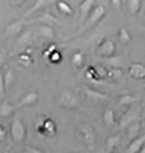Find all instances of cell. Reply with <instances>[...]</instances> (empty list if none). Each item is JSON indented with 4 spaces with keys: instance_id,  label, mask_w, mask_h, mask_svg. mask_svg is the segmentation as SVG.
Wrapping results in <instances>:
<instances>
[{
    "instance_id": "obj_1",
    "label": "cell",
    "mask_w": 145,
    "mask_h": 153,
    "mask_svg": "<svg viewBox=\"0 0 145 153\" xmlns=\"http://www.w3.org/2000/svg\"><path fill=\"white\" fill-rule=\"evenodd\" d=\"M10 134H12V139L14 143L21 144L26 140V124H24L22 116L18 112H16L12 116V124H10Z\"/></svg>"
},
{
    "instance_id": "obj_2",
    "label": "cell",
    "mask_w": 145,
    "mask_h": 153,
    "mask_svg": "<svg viewBox=\"0 0 145 153\" xmlns=\"http://www.w3.org/2000/svg\"><path fill=\"white\" fill-rule=\"evenodd\" d=\"M79 137L83 140L85 146H88L90 149L95 142V131L92 125H81L79 128Z\"/></svg>"
},
{
    "instance_id": "obj_3",
    "label": "cell",
    "mask_w": 145,
    "mask_h": 153,
    "mask_svg": "<svg viewBox=\"0 0 145 153\" xmlns=\"http://www.w3.org/2000/svg\"><path fill=\"white\" fill-rule=\"evenodd\" d=\"M59 103L65 108H75L78 107V98L75 94H72L70 91H64L59 98Z\"/></svg>"
},
{
    "instance_id": "obj_4",
    "label": "cell",
    "mask_w": 145,
    "mask_h": 153,
    "mask_svg": "<svg viewBox=\"0 0 145 153\" xmlns=\"http://www.w3.org/2000/svg\"><path fill=\"white\" fill-rule=\"evenodd\" d=\"M138 117H139V111H138L136 108L131 107V108L127 110V111L120 117L118 126H120L121 129H122V128H127L131 123L138 121Z\"/></svg>"
},
{
    "instance_id": "obj_5",
    "label": "cell",
    "mask_w": 145,
    "mask_h": 153,
    "mask_svg": "<svg viewBox=\"0 0 145 153\" xmlns=\"http://www.w3.org/2000/svg\"><path fill=\"white\" fill-rule=\"evenodd\" d=\"M98 52H99L101 56H103V59H106V57L115 56L116 46H115V44H113V41H111V40H104L102 44L99 45Z\"/></svg>"
},
{
    "instance_id": "obj_6",
    "label": "cell",
    "mask_w": 145,
    "mask_h": 153,
    "mask_svg": "<svg viewBox=\"0 0 145 153\" xmlns=\"http://www.w3.org/2000/svg\"><path fill=\"white\" fill-rule=\"evenodd\" d=\"M104 14H106V9L103 5H97L93 10L90 12L89 14V19H88V26L92 27V26H94L95 23H98L101 19H102L104 17Z\"/></svg>"
},
{
    "instance_id": "obj_7",
    "label": "cell",
    "mask_w": 145,
    "mask_h": 153,
    "mask_svg": "<svg viewBox=\"0 0 145 153\" xmlns=\"http://www.w3.org/2000/svg\"><path fill=\"white\" fill-rule=\"evenodd\" d=\"M23 28H24V22L23 21H17L14 23H10L7 28V37H9V38L19 37L23 33Z\"/></svg>"
},
{
    "instance_id": "obj_8",
    "label": "cell",
    "mask_w": 145,
    "mask_h": 153,
    "mask_svg": "<svg viewBox=\"0 0 145 153\" xmlns=\"http://www.w3.org/2000/svg\"><path fill=\"white\" fill-rule=\"evenodd\" d=\"M129 73L134 79H145V65L141 63H132Z\"/></svg>"
},
{
    "instance_id": "obj_9",
    "label": "cell",
    "mask_w": 145,
    "mask_h": 153,
    "mask_svg": "<svg viewBox=\"0 0 145 153\" xmlns=\"http://www.w3.org/2000/svg\"><path fill=\"white\" fill-rule=\"evenodd\" d=\"M144 144H145V135L138 137L136 139L130 142V144L126 149V153H139L141 151V148L144 147Z\"/></svg>"
},
{
    "instance_id": "obj_10",
    "label": "cell",
    "mask_w": 145,
    "mask_h": 153,
    "mask_svg": "<svg viewBox=\"0 0 145 153\" xmlns=\"http://www.w3.org/2000/svg\"><path fill=\"white\" fill-rule=\"evenodd\" d=\"M40 96H38L37 92H28L24 97L18 102V107H26V106H31V105H35Z\"/></svg>"
},
{
    "instance_id": "obj_11",
    "label": "cell",
    "mask_w": 145,
    "mask_h": 153,
    "mask_svg": "<svg viewBox=\"0 0 145 153\" xmlns=\"http://www.w3.org/2000/svg\"><path fill=\"white\" fill-rule=\"evenodd\" d=\"M93 4H94L93 0H84V1H81L80 7H79V10H80V22L81 23L85 21V18L89 17L90 10H92V8H93Z\"/></svg>"
},
{
    "instance_id": "obj_12",
    "label": "cell",
    "mask_w": 145,
    "mask_h": 153,
    "mask_svg": "<svg viewBox=\"0 0 145 153\" xmlns=\"http://www.w3.org/2000/svg\"><path fill=\"white\" fill-rule=\"evenodd\" d=\"M33 22H40V23H42V25H45V26H54V25H56V23H59V19H57L54 14L52 13H50V12H46L45 14H42L41 17H38V18H36Z\"/></svg>"
},
{
    "instance_id": "obj_13",
    "label": "cell",
    "mask_w": 145,
    "mask_h": 153,
    "mask_svg": "<svg viewBox=\"0 0 145 153\" xmlns=\"http://www.w3.org/2000/svg\"><path fill=\"white\" fill-rule=\"evenodd\" d=\"M84 92L87 94V97L90 98V100H95V101H107V100H108L107 94L99 92V91H97L94 88H88V87H87L84 89Z\"/></svg>"
},
{
    "instance_id": "obj_14",
    "label": "cell",
    "mask_w": 145,
    "mask_h": 153,
    "mask_svg": "<svg viewBox=\"0 0 145 153\" xmlns=\"http://www.w3.org/2000/svg\"><path fill=\"white\" fill-rule=\"evenodd\" d=\"M120 140H121V135H120V134H113V135H109L107 139H106V152H107V153L115 152V148L117 147Z\"/></svg>"
},
{
    "instance_id": "obj_15",
    "label": "cell",
    "mask_w": 145,
    "mask_h": 153,
    "mask_svg": "<svg viewBox=\"0 0 145 153\" xmlns=\"http://www.w3.org/2000/svg\"><path fill=\"white\" fill-rule=\"evenodd\" d=\"M140 128H141V124H140L139 120L131 123L127 126V138H129V140H134V139H136V138L139 137Z\"/></svg>"
},
{
    "instance_id": "obj_16",
    "label": "cell",
    "mask_w": 145,
    "mask_h": 153,
    "mask_svg": "<svg viewBox=\"0 0 145 153\" xmlns=\"http://www.w3.org/2000/svg\"><path fill=\"white\" fill-rule=\"evenodd\" d=\"M14 110H16V107H14L10 102L4 101V102L0 103V116H1V117L13 116V115L16 114V112H14Z\"/></svg>"
},
{
    "instance_id": "obj_17",
    "label": "cell",
    "mask_w": 145,
    "mask_h": 153,
    "mask_svg": "<svg viewBox=\"0 0 145 153\" xmlns=\"http://www.w3.org/2000/svg\"><path fill=\"white\" fill-rule=\"evenodd\" d=\"M38 35L43 38H50V40H52V38H55V31H54V28L50 26L41 25L38 27Z\"/></svg>"
},
{
    "instance_id": "obj_18",
    "label": "cell",
    "mask_w": 145,
    "mask_h": 153,
    "mask_svg": "<svg viewBox=\"0 0 145 153\" xmlns=\"http://www.w3.org/2000/svg\"><path fill=\"white\" fill-rule=\"evenodd\" d=\"M103 124L106 126H112L115 121H116V117H115V112L112 111L111 108H107V110H104V112H103Z\"/></svg>"
},
{
    "instance_id": "obj_19",
    "label": "cell",
    "mask_w": 145,
    "mask_h": 153,
    "mask_svg": "<svg viewBox=\"0 0 145 153\" xmlns=\"http://www.w3.org/2000/svg\"><path fill=\"white\" fill-rule=\"evenodd\" d=\"M71 64L76 69L81 68L83 64H84V55H83V52H80V51L74 52V55L71 56Z\"/></svg>"
},
{
    "instance_id": "obj_20",
    "label": "cell",
    "mask_w": 145,
    "mask_h": 153,
    "mask_svg": "<svg viewBox=\"0 0 145 153\" xmlns=\"http://www.w3.org/2000/svg\"><path fill=\"white\" fill-rule=\"evenodd\" d=\"M141 1L140 0H129L127 1V8L131 16H138V13L141 9Z\"/></svg>"
},
{
    "instance_id": "obj_21",
    "label": "cell",
    "mask_w": 145,
    "mask_h": 153,
    "mask_svg": "<svg viewBox=\"0 0 145 153\" xmlns=\"http://www.w3.org/2000/svg\"><path fill=\"white\" fill-rule=\"evenodd\" d=\"M56 5H57V9H59V12L62 13L64 16H72V13H74L72 8L70 7V4L66 3V1H57Z\"/></svg>"
},
{
    "instance_id": "obj_22",
    "label": "cell",
    "mask_w": 145,
    "mask_h": 153,
    "mask_svg": "<svg viewBox=\"0 0 145 153\" xmlns=\"http://www.w3.org/2000/svg\"><path fill=\"white\" fill-rule=\"evenodd\" d=\"M3 75H4V84H5V89L10 88L13 85V83H14V80H16V74H14V71L12 69H8Z\"/></svg>"
},
{
    "instance_id": "obj_23",
    "label": "cell",
    "mask_w": 145,
    "mask_h": 153,
    "mask_svg": "<svg viewBox=\"0 0 145 153\" xmlns=\"http://www.w3.org/2000/svg\"><path fill=\"white\" fill-rule=\"evenodd\" d=\"M103 60L111 66V69H121V65H122V61H121V59L118 56L106 57V59H103Z\"/></svg>"
},
{
    "instance_id": "obj_24",
    "label": "cell",
    "mask_w": 145,
    "mask_h": 153,
    "mask_svg": "<svg viewBox=\"0 0 145 153\" xmlns=\"http://www.w3.org/2000/svg\"><path fill=\"white\" fill-rule=\"evenodd\" d=\"M138 101V98L135 97V96H131V94H124L121 96L120 100H118V105L121 106H130V105H132Z\"/></svg>"
},
{
    "instance_id": "obj_25",
    "label": "cell",
    "mask_w": 145,
    "mask_h": 153,
    "mask_svg": "<svg viewBox=\"0 0 145 153\" xmlns=\"http://www.w3.org/2000/svg\"><path fill=\"white\" fill-rule=\"evenodd\" d=\"M118 38L122 44H129V42L131 41V33H130L126 28L121 27L118 31Z\"/></svg>"
},
{
    "instance_id": "obj_26",
    "label": "cell",
    "mask_w": 145,
    "mask_h": 153,
    "mask_svg": "<svg viewBox=\"0 0 145 153\" xmlns=\"http://www.w3.org/2000/svg\"><path fill=\"white\" fill-rule=\"evenodd\" d=\"M107 78L109 80H113V82L120 80L121 78H122V70L121 69H109V70H107Z\"/></svg>"
},
{
    "instance_id": "obj_27",
    "label": "cell",
    "mask_w": 145,
    "mask_h": 153,
    "mask_svg": "<svg viewBox=\"0 0 145 153\" xmlns=\"http://www.w3.org/2000/svg\"><path fill=\"white\" fill-rule=\"evenodd\" d=\"M30 38H31V32H30V31H27L26 33H22V35L18 37V45H19V46L27 45L28 41H30Z\"/></svg>"
},
{
    "instance_id": "obj_28",
    "label": "cell",
    "mask_w": 145,
    "mask_h": 153,
    "mask_svg": "<svg viewBox=\"0 0 145 153\" xmlns=\"http://www.w3.org/2000/svg\"><path fill=\"white\" fill-rule=\"evenodd\" d=\"M94 71H95V74L98 75V78L99 79H104V78H107V70H106L103 66H94Z\"/></svg>"
},
{
    "instance_id": "obj_29",
    "label": "cell",
    "mask_w": 145,
    "mask_h": 153,
    "mask_svg": "<svg viewBox=\"0 0 145 153\" xmlns=\"http://www.w3.org/2000/svg\"><path fill=\"white\" fill-rule=\"evenodd\" d=\"M46 4H48V1H46V0H38V1L35 4V7L33 8H31V10L28 12L27 14H31V13H33V12H36V10H38V9H41V8H43L46 5Z\"/></svg>"
},
{
    "instance_id": "obj_30",
    "label": "cell",
    "mask_w": 145,
    "mask_h": 153,
    "mask_svg": "<svg viewBox=\"0 0 145 153\" xmlns=\"http://www.w3.org/2000/svg\"><path fill=\"white\" fill-rule=\"evenodd\" d=\"M19 63L23 64V65H27V66H31L32 64V59H31V56H28V55H21L19 56Z\"/></svg>"
},
{
    "instance_id": "obj_31",
    "label": "cell",
    "mask_w": 145,
    "mask_h": 153,
    "mask_svg": "<svg viewBox=\"0 0 145 153\" xmlns=\"http://www.w3.org/2000/svg\"><path fill=\"white\" fill-rule=\"evenodd\" d=\"M5 93V84H4V75H0V97Z\"/></svg>"
},
{
    "instance_id": "obj_32",
    "label": "cell",
    "mask_w": 145,
    "mask_h": 153,
    "mask_svg": "<svg viewBox=\"0 0 145 153\" xmlns=\"http://www.w3.org/2000/svg\"><path fill=\"white\" fill-rule=\"evenodd\" d=\"M50 59H51V61H55V63H56V61H60L61 57H60V54H59V52L55 51V52H52V54H51Z\"/></svg>"
},
{
    "instance_id": "obj_33",
    "label": "cell",
    "mask_w": 145,
    "mask_h": 153,
    "mask_svg": "<svg viewBox=\"0 0 145 153\" xmlns=\"http://www.w3.org/2000/svg\"><path fill=\"white\" fill-rule=\"evenodd\" d=\"M5 135H7L5 129H4L1 125H0V140H4V139H5Z\"/></svg>"
},
{
    "instance_id": "obj_34",
    "label": "cell",
    "mask_w": 145,
    "mask_h": 153,
    "mask_svg": "<svg viewBox=\"0 0 145 153\" xmlns=\"http://www.w3.org/2000/svg\"><path fill=\"white\" fill-rule=\"evenodd\" d=\"M4 63H5V54H4V52H0V69H1Z\"/></svg>"
},
{
    "instance_id": "obj_35",
    "label": "cell",
    "mask_w": 145,
    "mask_h": 153,
    "mask_svg": "<svg viewBox=\"0 0 145 153\" xmlns=\"http://www.w3.org/2000/svg\"><path fill=\"white\" fill-rule=\"evenodd\" d=\"M28 152L30 153H45V152H42L41 149H38V148H33V147L28 148Z\"/></svg>"
},
{
    "instance_id": "obj_36",
    "label": "cell",
    "mask_w": 145,
    "mask_h": 153,
    "mask_svg": "<svg viewBox=\"0 0 145 153\" xmlns=\"http://www.w3.org/2000/svg\"><path fill=\"white\" fill-rule=\"evenodd\" d=\"M112 4H113V7L118 8V7L121 5V1H120V0H113V1H112Z\"/></svg>"
},
{
    "instance_id": "obj_37",
    "label": "cell",
    "mask_w": 145,
    "mask_h": 153,
    "mask_svg": "<svg viewBox=\"0 0 145 153\" xmlns=\"http://www.w3.org/2000/svg\"><path fill=\"white\" fill-rule=\"evenodd\" d=\"M139 153H145V147H143V148H141V151H140Z\"/></svg>"
},
{
    "instance_id": "obj_38",
    "label": "cell",
    "mask_w": 145,
    "mask_h": 153,
    "mask_svg": "<svg viewBox=\"0 0 145 153\" xmlns=\"http://www.w3.org/2000/svg\"><path fill=\"white\" fill-rule=\"evenodd\" d=\"M143 32H144V36H145V26L143 27Z\"/></svg>"
},
{
    "instance_id": "obj_39",
    "label": "cell",
    "mask_w": 145,
    "mask_h": 153,
    "mask_svg": "<svg viewBox=\"0 0 145 153\" xmlns=\"http://www.w3.org/2000/svg\"><path fill=\"white\" fill-rule=\"evenodd\" d=\"M112 153H121V152H112Z\"/></svg>"
}]
</instances>
